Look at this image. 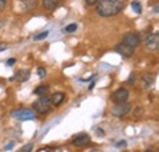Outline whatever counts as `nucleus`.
Segmentation results:
<instances>
[{
    "label": "nucleus",
    "mask_w": 159,
    "mask_h": 152,
    "mask_svg": "<svg viewBox=\"0 0 159 152\" xmlns=\"http://www.w3.org/2000/svg\"><path fill=\"white\" fill-rule=\"evenodd\" d=\"M64 99H65V95L62 93H55V94H53L52 97H50V102L53 105H55V106H59V105L62 103Z\"/></svg>",
    "instance_id": "obj_11"
},
{
    "label": "nucleus",
    "mask_w": 159,
    "mask_h": 152,
    "mask_svg": "<svg viewBox=\"0 0 159 152\" xmlns=\"http://www.w3.org/2000/svg\"><path fill=\"white\" fill-rule=\"evenodd\" d=\"M21 4L25 10H33L37 6V0H22Z\"/></svg>",
    "instance_id": "obj_12"
},
{
    "label": "nucleus",
    "mask_w": 159,
    "mask_h": 152,
    "mask_svg": "<svg viewBox=\"0 0 159 152\" xmlns=\"http://www.w3.org/2000/svg\"><path fill=\"white\" fill-rule=\"evenodd\" d=\"M15 62H16V58H10V60H9L6 63H7V66H12Z\"/></svg>",
    "instance_id": "obj_25"
},
{
    "label": "nucleus",
    "mask_w": 159,
    "mask_h": 152,
    "mask_svg": "<svg viewBox=\"0 0 159 152\" xmlns=\"http://www.w3.org/2000/svg\"><path fill=\"white\" fill-rule=\"evenodd\" d=\"M144 152H153V150H147V151H144Z\"/></svg>",
    "instance_id": "obj_29"
},
{
    "label": "nucleus",
    "mask_w": 159,
    "mask_h": 152,
    "mask_svg": "<svg viewBox=\"0 0 159 152\" xmlns=\"http://www.w3.org/2000/svg\"><path fill=\"white\" fill-rule=\"evenodd\" d=\"M5 49H6V45H5V44H2V45H0V53H1V51H4Z\"/></svg>",
    "instance_id": "obj_27"
},
{
    "label": "nucleus",
    "mask_w": 159,
    "mask_h": 152,
    "mask_svg": "<svg viewBox=\"0 0 159 152\" xmlns=\"http://www.w3.org/2000/svg\"><path fill=\"white\" fill-rule=\"evenodd\" d=\"M32 149H33V145H32V144H27V145L22 146L17 152H31Z\"/></svg>",
    "instance_id": "obj_18"
},
{
    "label": "nucleus",
    "mask_w": 159,
    "mask_h": 152,
    "mask_svg": "<svg viewBox=\"0 0 159 152\" xmlns=\"http://www.w3.org/2000/svg\"><path fill=\"white\" fill-rule=\"evenodd\" d=\"M84 2H86L88 6H93L94 4H97V2H98V0H84Z\"/></svg>",
    "instance_id": "obj_22"
},
{
    "label": "nucleus",
    "mask_w": 159,
    "mask_h": 152,
    "mask_svg": "<svg viewBox=\"0 0 159 152\" xmlns=\"http://www.w3.org/2000/svg\"><path fill=\"white\" fill-rule=\"evenodd\" d=\"M97 12L102 17H111L124 9V0H98Z\"/></svg>",
    "instance_id": "obj_1"
},
{
    "label": "nucleus",
    "mask_w": 159,
    "mask_h": 152,
    "mask_svg": "<svg viewBox=\"0 0 159 152\" xmlns=\"http://www.w3.org/2000/svg\"><path fill=\"white\" fill-rule=\"evenodd\" d=\"M48 34H49V32H42L39 34H37V36H34V40H42V39H45L48 37Z\"/></svg>",
    "instance_id": "obj_19"
},
{
    "label": "nucleus",
    "mask_w": 159,
    "mask_h": 152,
    "mask_svg": "<svg viewBox=\"0 0 159 152\" xmlns=\"http://www.w3.org/2000/svg\"><path fill=\"white\" fill-rule=\"evenodd\" d=\"M146 46L149 50H158L159 48V36L158 33H152L146 38Z\"/></svg>",
    "instance_id": "obj_6"
},
{
    "label": "nucleus",
    "mask_w": 159,
    "mask_h": 152,
    "mask_svg": "<svg viewBox=\"0 0 159 152\" xmlns=\"http://www.w3.org/2000/svg\"><path fill=\"white\" fill-rule=\"evenodd\" d=\"M135 82H136V76H135V74H130L129 79H127V83H129V84H134Z\"/></svg>",
    "instance_id": "obj_21"
},
{
    "label": "nucleus",
    "mask_w": 159,
    "mask_h": 152,
    "mask_svg": "<svg viewBox=\"0 0 159 152\" xmlns=\"http://www.w3.org/2000/svg\"><path fill=\"white\" fill-rule=\"evenodd\" d=\"M48 91H49V88H48L47 85H40V87H38V88L34 90V94L42 96V95H45Z\"/></svg>",
    "instance_id": "obj_15"
},
{
    "label": "nucleus",
    "mask_w": 159,
    "mask_h": 152,
    "mask_svg": "<svg viewBox=\"0 0 159 152\" xmlns=\"http://www.w3.org/2000/svg\"><path fill=\"white\" fill-rule=\"evenodd\" d=\"M6 1H7V0H0V12L5 9V6H6Z\"/></svg>",
    "instance_id": "obj_23"
},
{
    "label": "nucleus",
    "mask_w": 159,
    "mask_h": 152,
    "mask_svg": "<svg viewBox=\"0 0 159 152\" xmlns=\"http://www.w3.org/2000/svg\"><path fill=\"white\" fill-rule=\"evenodd\" d=\"M93 87H94V82H93V83L89 85V89H93Z\"/></svg>",
    "instance_id": "obj_28"
},
{
    "label": "nucleus",
    "mask_w": 159,
    "mask_h": 152,
    "mask_svg": "<svg viewBox=\"0 0 159 152\" xmlns=\"http://www.w3.org/2000/svg\"><path fill=\"white\" fill-rule=\"evenodd\" d=\"M115 51L119 53L120 55L124 57H131L134 55L135 49L131 48V46H129V45H126V44H124V43H120V44H118L115 46Z\"/></svg>",
    "instance_id": "obj_7"
},
{
    "label": "nucleus",
    "mask_w": 159,
    "mask_h": 152,
    "mask_svg": "<svg viewBox=\"0 0 159 152\" xmlns=\"http://www.w3.org/2000/svg\"><path fill=\"white\" fill-rule=\"evenodd\" d=\"M50 105H52L50 97H48V96H45V95H42L39 99L33 103V108H34V111H36L37 113L44 114V113H47V112H49Z\"/></svg>",
    "instance_id": "obj_2"
},
{
    "label": "nucleus",
    "mask_w": 159,
    "mask_h": 152,
    "mask_svg": "<svg viewBox=\"0 0 159 152\" xmlns=\"http://www.w3.org/2000/svg\"><path fill=\"white\" fill-rule=\"evenodd\" d=\"M45 74H47V72H45V68H43V67H39V68H38V76H39L40 79L45 78Z\"/></svg>",
    "instance_id": "obj_20"
},
{
    "label": "nucleus",
    "mask_w": 159,
    "mask_h": 152,
    "mask_svg": "<svg viewBox=\"0 0 159 152\" xmlns=\"http://www.w3.org/2000/svg\"><path fill=\"white\" fill-rule=\"evenodd\" d=\"M60 2V0H43V6L47 10H53L58 6V4Z\"/></svg>",
    "instance_id": "obj_14"
},
{
    "label": "nucleus",
    "mask_w": 159,
    "mask_h": 152,
    "mask_svg": "<svg viewBox=\"0 0 159 152\" xmlns=\"http://www.w3.org/2000/svg\"><path fill=\"white\" fill-rule=\"evenodd\" d=\"M130 110H131V105L125 101V102H116V105L113 106L111 112L116 117H124L130 112Z\"/></svg>",
    "instance_id": "obj_4"
},
{
    "label": "nucleus",
    "mask_w": 159,
    "mask_h": 152,
    "mask_svg": "<svg viewBox=\"0 0 159 152\" xmlns=\"http://www.w3.org/2000/svg\"><path fill=\"white\" fill-rule=\"evenodd\" d=\"M127 99H129V91L125 88H120L111 95V100L114 102H125L127 101Z\"/></svg>",
    "instance_id": "obj_8"
},
{
    "label": "nucleus",
    "mask_w": 159,
    "mask_h": 152,
    "mask_svg": "<svg viewBox=\"0 0 159 152\" xmlns=\"http://www.w3.org/2000/svg\"><path fill=\"white\" fill-rule=\"evenodd\" d=\"M122 43L131 46V48H136L139 44V37L136 33H125L122 37Z\"/></svg>",
    "instance_id": "obj_5"
},
{
    "label": "nucleus",
    "mask_w": 159,
    "mask_h": 152,
    "mask_svg": "<svg viewBox=\"0 0 159 152\" xmlns=\"http://www.w3.org/2000/svg\"><path fill=\"white\" fill-rule=\"evenodd\" d=\"M142 80L144 82L146 88H151V87L154 84V76L151 74V73H146L144 76L142 77Z\"/></svg>",
    "instance_id": "obj_13"
},
{
    "label": "nucleus",
    "mask_w": 159,
    "mask_h": 152,
    "mask_svg": "<svg viewBox=\"0 0 159 152\" xmlns=\"http://www.w3.org/2000/svg\"><path fill=\"white\" fill-rule=\"evenodd\" d=\"M76 29H77V24L76 23H71V24H69V26H66L64 28V32H66V33H74Z\"/></svg>",
    "instance_id": "obj_16"
},
{
    "label": "nucleus",
    "mask_w": 159,
    "mask_h": 152,
    "mask_svg": "<svg viewBox=\"0 0 159 152\" xmlns=\"http://www.w3.org/2000/svg\"><path fill=\"white\" fill-rule=\"evenodd\" d=\"M11 117H14L17 120H31L36 118V113L30 108H20L11 112Z\"/></svg>",
    "instance_id": "obj_3"
},
{
    "label": "nucleus",
    "mask_w": 159,
    "mask_h": 152,
    "mask_svg": "<svg viewBox=\"0 0 159 152\" xmlns=\"http://www.w3.org/2000/svg\"><path fill=\"white\" fill-rule=\"evenodd\" d=\"M89 142V136L87 135V134H81L79 135L74 141H72V144L75 145V146H84V145H87Z\"/></svg>",
    "instance_id": "obj_9"
},
{
    "label": "nucleus",
    "mask_w": 159,
    "mask_h": 152,
    "mask_svg": "<svg viewBox=\"0 0 159 152\" xmlns=\"http://www.w3.org/2000/svg\"><path fill=\"white\" fill-rule=\"evenodd\" d=\"M30 77H31V72L28 70H20V71L16 72L15 79L17 82H26V80L30 79Z\"/></svg>",
    "instance_id": "obj_10"
},
{
    "label": "nucleus",
    "mask_w": 159,
    "mask_h": 152,
    "mask_svg": "<svg viewBox=\"0 0 159 152\" xmlns=\"http://www.w3.org/2000/svg\"><path fill=\"white\" fill-rule=\"evenodd\" d=\"M125 145H126V141H125V140H121V141H119V142H116L115 146H116L118 149H120V147H122V146H125Z\"/></svg>",
    "instance_id": "obj_24"
},
{
    "label": "nucleus",
    "mask_w": 159,
    "mask_h": 152,
    "mask_svg": "<svg viewBox=\"0 0 159 152\" xmlns=\"http://www.w3.org/2000/svg\"><path fill=\"white\" fill-rule=\"evenodd\" d=\"M131 7H132V10H134L136 14H141L142 6H141V4H139V1H134V2L131 4Z\"/></svg>",
    "instance_id": "obj_17"
},
{
    "label": "nucleus",
    "mask_w": 159,
    "mask_h": 152,
    "mask_svg": "<svg viewBox=\"0 0 159 152\" xmlns=\"http://www.w3.org/2000/svg\"><path fill=\"white\" fill-rule=\"evenodd\" d=\"M12 146H14V142H10L7 146H5V151H9V150H11V149H12Z\"/></svg>",
    "instance_id": "obj_26"
}]
</instances>
